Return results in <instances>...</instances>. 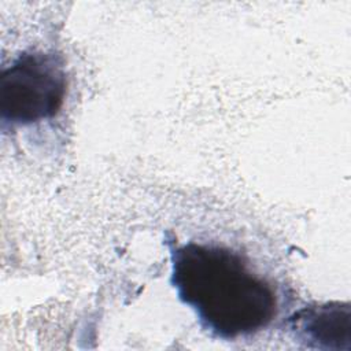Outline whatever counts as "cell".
<instances>
[{
	"mask_svg": "<svg viewBox=\"0 0 351 351\" xmlns=\"http://www.w3.org/2000/svg\"><path fill=\"white\" fill-rule=\"evenodd\" d=\"M171 284L210 335L230 340L266 328L277 315L274 287L239 252L186 243L171 250Z\"/></svg>",
	"mask_w": 351,
	"mask_h": 351,
	"instance_id": "obj_1",
	"label": "cell"
},
{
	"mask_svg": "<svg viewBox=\"0 0 351 351\" xmlns=\"http://www.w3.org/2000/svg\"><path fill=\"white\" fill-rule=\"evenodd\" d=\"M351 310L348 303L332 302L303 307L289 318L295 337L308 347L340 348L350 340Z\"/></svg>",
	"mask_w": 351,
	"mask_h": 351,
	"instance_id": "obj_3",
	"label": "cell"
},
{
	"mask_svg": "<svg viewBox=\"0 0 351 351\" xmlns=\"http://www.w3.org/2000/svg\"><path fill=\"white\" fill-rule=\"evenodd\" d=\"M67 90L64 63L53 51L22 52L0 73L3 126H26L55 117Z\"/></svg>",
	"mask_w": 351,
	"mask_h": 351,
	"instance_id": "obj_2",
	"label": "cell"
}]
</instances>
